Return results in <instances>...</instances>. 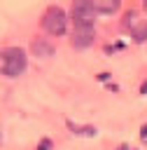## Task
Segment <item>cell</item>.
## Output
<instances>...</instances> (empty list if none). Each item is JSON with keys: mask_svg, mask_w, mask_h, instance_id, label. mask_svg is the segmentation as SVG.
<instances>
[{"mask_svg": "<svg viewBox=\"0 0 147 150\" xmlns=\"http://www.w3.org/2000/svg\"><path fill=\"white\" fill-rule=\"evenodd\" d=\"M26 70V54L19 47H7L2 52V73L5 77H19Z\"/></svg>", "mask_w": 147, "mask_h": 150, "instance_id": "obj_1", "label": "cell"}, {"mask_svg": "<svg viewBox=\"0 0 147 150\" xmlns=\"http://www.w3.org/2000/svg\"><path fill=\"white\" fill-rule=\"evenodd\" d=\"M30 47H33V54H35V56H40V59H47V56H51V54H54V45H51V42H47V40H42V38H33Z\"/></svg>", "mask_w": 147, "mask_h": 150, "instance_id": "obj_5", "label": "cell"}, {"mask_svg": "<svg viewBox=\"0 0 147 150\" xmlns=\"http://www.w3.org/2000/svg\"><path fill=\"white\" fill-rule=\"evenodd\" d=\"M98 14H112L119 9V0H93Z\"/></svg>", "mask_w": 147, "mask_h": 150, "instance_id": "obj_6", "label": "cell"}, {"mask_svg": "<svg viewBox=\"0 0 147 150\" xmlns=\"http://www.w3.org/2000/svg\"><path fill=\"white\" fill-rule=\"evenodd\" d=\"M133 38L138 42H145L147 40V21H138V26L133 28Z\"/></svg>", "mask_w": 147, "mask_h": 150, "instance_id": "obj_7", "label": "cell"}, {"mask_svg": "<svg viewBox=\"0 0 147 150\" xmlns=\"http://www.w3.org/2000/svg\"><path fill=\"white\" fill-rule=\"evenodd\" d=\"M42 28L51 35H63L65 28H68V14L61 9V7H49L44 14H42Z\"/></svg>", "mask_w": 147, "mask_h": 150, "instance_id": "obj_2", "label": "cell"}, {"mask_svg": "<svg viewBox=\"0 0 147 150\" xmlns=\"http://www.w3.org/2000/svg\"><path fill=\"white\" fill-rule=\"evenodd\" d=\"M142 7H145V12H147V0H145V5H142Z\"/></svg>", "mask_w": 147, "mask_h": 150, "instance_id": "obj_8", "label": "cell"}, {"mask_svg": "<svg viewBox=\"0 0 147 150\" xmlns=\"http://www.w3.org/2000/svg\"><path fill=\"white\" fill-rule=\"evenodd\" d=\"M93 26H75V33H72V47L75 49H86L93 45Z\"/></svg>", "mask_w": 147, "mask_h": 150, "instance_id": "obj_4", "label": "cell"}, {"mask_svg": "<svg viewBox=\"0 0 147 150\" xmlns=\"http://www.w3.org/2000/svg\"><path fill=\"white\" fill-rule=\"evenodd\" d=\"M72 19H75V26H91L93 23V16L98 14L96 12V2L93 0H77L70 9Z\"/></svg>", "mask_w": 147, "mask_h": 150, "instance_id": "obj_3", "label": "cell"}]
</instances>
